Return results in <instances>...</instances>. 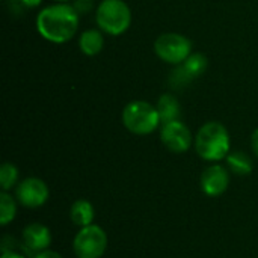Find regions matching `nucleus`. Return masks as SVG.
I'll use <instances>...</instances> for the list:
<instances>
[{
    "label": "nucleus",
    "mask_w": 258,
    "mask_h": 258,
    "mask_svg": "<svg viewBox=\"0 0 258 258\" xmlns=\"http://www.w3.org/2000/svg\"><path fill=\"white\" fill-rule=\"evenodd\" d=\"M70 218H71L73 224H76L80 228L88 227V225H92L94 224V218H95L94 206L88 200H77L71 206Z\"/></svg>",
    "instance_id": "obj_13"
},
{
    "label": "nucleus",
    "mask_w": 258,
    "mask_h": 258,
    "mask_svg": "<svg viewBox=\"0 0 258 258\" xmlns=\"http://www.w3.org/2000/svg\"><path fill=\"white\" fill-rule=\"evenodd\" d=\"M200 184L207 197H219L225 194L230 186V171L219 163L210 165L201 174Z\"/></svg>",
    "instance_id": "obj_11"
},
{
    "label": "nucleus",
    "mask_w": 258,
    "mask_h": 258,
    "mask_svg": "<svg viewBox=\"0 0 258 258\" xmlns=\"http://www.w3.org/2000/svg\"><path fill=\"white\" fill-rule=\"evenodd\" d=\"M0 258H27V255H23V254H18V252H6V254H2Z\"/></svg>",
    "instance_id": "obj_22"
},
{
    "label": "nucleus",
    "mask_w": 258,
    "mask_h": 258,
    "mask_svg": "<svg viewBox=\"0 0 258 258\" xmlns=\"http://www.w3.org/2000/svg\"><path fill=\"white\" fill-rule=\"evenodd\" d=\"M21 236H23V251H26V254L32 258L42 251H47L48 246L51 245V233L48 227L39 222L29 224L23 230Z\"/></svg>",
    "instance_id": "obj_10"
},
{
    "label": "nucleus",
    "mask_w": 258,
    "mask_h": 258,
    "mask_svg": "<svg viewBox=\"0 0 258 258\" xmlns=\"http://www.w3.org/2000/svg\"><path fill=\"white\" fill-rule=\"evenodd\" d=\"M156 107H157V112L160 115L162 124H166V122H171V121H177L180 118L181 106H180V101L172 94H163L159 98Z\"/></svg>",
    "instance_id": "obj_14"
},
{
    "label": "nucleus",
    "mask_w": 258,
    "mask_h": 258,
    "mask_svg": "<svg viewBox=\"0 0 258 258\" xmlns=\"http://www.w3.org/2000/svg\"><path fill=\"white\" fill-rule=\"evenodd\" d=\"M231 139L227 127L218 121L201 125L195 136V150L206 162H221L230 154Z\"/></svg>",
    "instance_id": "obj_2"
},
{
    "label": "nucleus",
    "mask_w": 258,
    "mask_h": 258,
    "mask_svg": "<svg viewBox=\"0 0 258 258\" xmlns=\"http://www.w3.org/2000/svg\"><path fill=\"white\" fill-rule=\"evenodd\" d=\"M50 197L48 186L45 181L36 177H27L20 181L15 187V198L17 201L27 209H38L47 203Z\"/></svg>",
    "instance_id": "obj_8"
},
{
    "label": "nucleus",
    "mask_w": 258,
    "mask_h": 258,
    "mask_svg": "<svg viewBox=\"0 0 258 258\" xmlns=\"http://www.w3.org/2000/svg\"><path fill=\"white\" fill-rule=\"evenodd\" d=\"M104 47V36L100 29H88L79 38V48L86 56H97Z\"/></svg>",
    "instance_id": "obj_12"
},
{
    "label": "nucleus",
    "mask_w": 258,
    "mask_h": 258,
    "mask_svg": "<svg viewBox=\"0 0 258 258\" xmlns=\"http://www.w3.org/2000/svg\"><path fill=\"white\" fill-rule=\"evenodd\" d=\"M56 2H59V3H68L70 0H56Z\"/></svg>",
    "instance_id": "obj_23"
},
{
    "label": "nucleus",
    "mask_w": 258,
    "mask_h": 258,
    "mask_svg": "<svg viewBox=\"0 0 258 258\" xmlns=\"http://www.w3.org/2000/svg\"><path fill=\"white\" fill-rule=\"evenodd\" d=\"M207 65H209V62H207L206 54L192 51V54L183 63L177 65V68L172 71L169 80L174 88L186 86L190 80L200 77L207 70Z\"/></svg>",
    "instance_id": "obj_9"
},
{
    "label": "nucleus",
    "mask_w": 258,
    "mask_h": 258,
    "mask_svg": "<svg viewBox=\"0 0 258 258\" xmlns=\"http://www.w3.org/2000/svg\"><path fill=\"white\" fill-rule=\"evenodd\" d=\"M251 147H252V151H254L255 157L258 159V128L251 136Z\"/></svg>",
    "instance_id": "obj_20"
},
{
    "label": "nucleus",
    "mask_w": 258,
    "mask_h": 258,
    "mask_svg": "<svg viewBox=\"0 0 258 258\" xmlns=\"http://www.w3.org/2000/svg\"><path fill=\"white\" fill-rule=\"evenodd\" d=\"M154 53L169 65H180L192 54V41L175 32H166L154 41Z\"/></svg>",
    "instance_id": "obj_5"
},
{
    "label": "nucleus",
    "mask_w": 258,
    "mask_h": 258,
    "mask_svg": "<svg viewBox=\"0 0 258 258\" xmlns=\"http://www.w3.org/2000/svg\"><path fill=\"white\" fill-rule=\"evenodd\" d=\"M121 119L124 127L130 133L138 136H147L154 133L157 127L162 124L157 107L144 100L130 101L122 109Z\"/></svg>",
    "instance_id": "obj_3"
},
{
    "label": "nucleus",
    "mask_w": 258,
    "mask_h": 258,
    "mask_svg": "<svg viewBox=\"0 0 258 258\" xmlns=\"http://www.w3.org/2000/svg\"><path fill=\"white\" fill-rule=\"evenodd\" d=\"M26 8H36V6H39L41 5V2L42 0H20Z\"/></svg>",
    "instance_id": "obj_21"
},
{
    "label": "nucleus",
    "mask_w": 258,
    "mask_h": 258,
    "mask_svg": "<svg viewBox=\"0 0 258 258\" xmlns=\"http://www.w3.org/2000/svg\"><path fill=\"white\" fill-rule=\"evenodd\" d=\"M225 160H227L228 171L233 172L234 175L245 177V175H249L254 169L252 159L243 151H233L227 156Z\"/></svg>",
    "instance_id": "obj_15"
},
{
    "label": "nucleus",
    "mask_w": 258,
    "mask_h": 258,
    "mask_svg": "<svg viewBox=\"0 0 258 258\" xmlns=\"http://www.w3.org/2000/svg\"><path fill=\"white\" fill-rule=\"evenodd\" d=\"M80 15L70 3H59L45 6L36 15L38 33L53 44H63L73 39L79 29Z\"/></svg>",
    "instance_id": "obj_1"
},
{
    "label": "nucleus",
    "mask_w": 258,
    "mask_h": 258,
    "mask_svg": "<svg viewBox=\"0 0 258 258\" xmlns=\"http://www.w3.org/2000/svg\"><path fill=\"white\" fill-rule=\"evenodd\" d=\"M160 139H162V144L169 151H172L175 154H181V153L189 151L192 144L195 142L194 136H192V132L180 119L162 124Z\"/></svg>",
    "instance_id": "obj_7"
},
{
    "label": "nucleus",
    "mask_w": 258,
    "mask_h": 258,
    "mask_svg": "<svg viewBox=\"0 0 258 258\" xmlns=\"http://www.w3.org/2000/svg\"><path fill=\"white\" fill-rule=\"evenodd\" d=\"M95 21L103 33L119 36L132 24V9L124 0H101L95 11Z\"/></svg>",
    "instance_id": "obj_4"
},
{
    "label": "nucleus",
    "mask_w": 258,
    "mask_h": 258,
    "mask_svg": "<svg viewBox=\"0 0 258 258\" xmlns=\"http://www.w3.org/2000/svg\"><path fill=\"white\" fill-rule=\"evenodd\" d=\"M73 6H74V9L79 12V15L88 14V12H91L92 8H94V0H74Z\"/></svg>",
    "instance_id": "obj_18"
},
{
    "label": "nucleus",
    "mask_w": 258,
    "mask_h": 258,
    "mask_svg": "<svg viewBox=\"0 0 258 258\" xmlns=\"http://www.w3.org/2000/svg\"><path fill=\"white\" fill-rule=\"evenodd\" d=\"M17 216V201L8 192L0 194V225L6 227Z\"/></svg>",
    "instance_id": "obj_16"
},
{
    "label": "nucleus",
    "mask_w": 258,
    "mask_h": 258,
    "mask_svg": "<svg viewBox=\"0 0 258 258\" xmlns=\"http://www.w3.org/2000/svg\"><path fill=\"white\" fill-rule=\"evenodd\" d=\"M18 183V169L14 163L5 162L0 166V186L3 192H9Z\"/></svg>",
    "instance_id": "obj_17"
},
{
    "label": "nucleus",
    "mask_w": 258,
    "mask_h": 258,
    "mask_svg": "<svg viewBox=\"0 0 258 258\" xmlns=\"http://www.w3.org/2000/svg\"><path fill=\"white\" fill-rule=\"evenodd\" d=\"M33 258H63L60 254H57V252H54V251H50V249H47V251H42V252H39V254H36Z\"/></svg>",
    "instance_id": "obj_19"
},
{
    "label": "nucleus",
    "mask_w": 258,
    "mask_h": 258,
    "mask_svg": "<svg viewBox=\"0 0 258 258\" xmlns=\"http://www.w3.org/2000/svg\"><path fill=\"white\" fill-rule=\"evenodd\" d=\"M73 249L77 258H101L107 249V234L95 224L83 227L74 237Z\"/></svg>",
    "instance_id": "obj_6"
}]
</instances>
